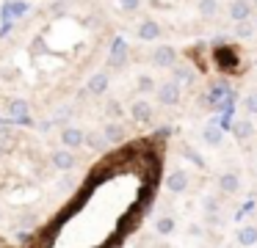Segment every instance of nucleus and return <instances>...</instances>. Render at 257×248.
Here are the masks:
<instances>
[{
	"mask_svg": "<svg viewBox=\"0 0 257 248\" xmlns=\"http://www.w3.org/2000/svg\"><path fill=\"white\" fill-rule=\"evenodd\" d=\"M155 94H158V102L166 105V108L177 105V102H180V97H183V91H180V86H177L174 80H163L161 86L155 88Z\"/></svg>",
	"mask_w": 257,
	"mask_h": 248,
	"instance_id": "1",
	"label": "nucleus"
},
{
	"mask_svg": "<svg viewBox=\"0 0 257 248\" xmlns=\"http://www.w3.org/2000/svg\"><path fill=\"white\" fill-rule=\"evenodd\" d=\"M188 185H191V176H188V171H185V168H174L172 174L166 176V190L174 193V196L185 193V190H188Z\"/></svg>",
	"mask_w": 257,
	"mask_h": 248,
	"instance_id": "2",
	"label": "nucleus"
},
{
	"mask_svg": "<svg viewBox=\"0 0 257 248\" xmlns=\"http://www.w3.org/2000/svg\"><path fill=\"white\" fill-rule=\"evenodd\" d=\"M152 64L161 66V69H172V66H177V50L169 47V44H161V47L152 53Z\"/></svg>",
	"mask_w": 257,
	"mask_h": 248,
	"instance_id": "3",
	"label": "nucleus"
},
{
	"mask_svg": "<svg viewBox=\"0 0 257 248\" xmlns=\"http://www.w3.org/2000/svg\"><path fill=\"white\" fill-rule=\"evenodd\" d=\"M229 20L238 25V22H249L251 20V3L249 0H232L229 3Z\"/></svg>",
	"mask_w": 257,
	"mask_h": 248,
	"instance_id": "4",
	"label": "nucleus"
},
{
	"mask_svg": "<svg viewBox=\"0 0 257 248\" xmlns=\"http://www.w3.org/2000/svg\"><path fill=\"white\" fill-rule=\"evenodd\" d=\"M218 190H221L224 196H235V193L240 190V176L235 174V171H224V174L218 176Z\"/></svg>",
	"mask_w": 257,
	"mask_h": 248,
	"instance_id": "5",
	"label": "nucleus"
},
{
	"mask_svg": "<svg viewBox=\"0 0 257 248\" xmlns=\"http://www.w3.org/2000/svg\"><path fill=\"white\" fill-rule=\"evenodd\" d=\"M130 116H133L139 124H147V121L152 119V105L147 102V99H136V102L130 105Z\"/></svg>",
	"mask_w": 257,
	"mask_h": 248,
	"instance_id": "6",
	"label": "nucleus"
},
{
	"mask_svg": "<svg viewBox=\"0 0 257 248\" xmlns=\"http://www.w3.org/2000/svg\"><path fill=\"white\" fill-rule=\"evenodd\" d=\"M235 242H238L240 248L257 245V226H240V229L235 231Z\"/></svg>",
	"mask_w": 257,
	"mask_h": 248,
	"instance_id": "7",
	"label": "nucleus"
},
{
	"mask_svg": "<svg viewBox=\"0 0 257 248\" xmlns=\"http://www.w3.org/2000/svg\"><path fill=\"white\" fill-rule=\"evenodd\" d=\"M53 165H56L58 171H72L75 165H78V157H75L69 149H61V152L53 154Z\"/></svg>",
	"mask_w": 257,
	"mask_h": 248,
	"instance_id": "8",
	"label": "nucleus"
},
{
	"mask_svg": "<svg viewBox=\"0 0 257 248\" xmlns=\"http://www.w3.org/2000/svg\"><path fill=\"white\" fill-rule=\"evenodd\" d=\"M83 138H86V132H80L78 127H64V132H61V143L69 149L83 146Z\"/></svg>",
	"mask_w": 257,
	"mask_h": 248,
	"instance_id": "9",
	"label": "nucleus"
},
{
	"mask_svg": "<svg viewBox=\"0 0 257 248\" xmlns=\"http://www.w3.org/2000/svg\"><path fill=\"white\" fill-rule=\"evenodd\" d=\"M158 36H161V25H158L155 20H144L139 25V39L141 42H155Z\"/></svg>",
	"mask_w": 257,
	"mask_h": 248,
	"instance_id": "10",
	"label": "nucleus"
},
{
	"mask_svg": "<svg viewBox=\"0 0 257 248\" xmlns=\"http://www.w3.org/2000/svg\"><path fill=\"white\" fill-rule=\"evenodd\" d=\"M102 135H105L108 143H122L124 141V127L119 124V121H108L105 130H102Z\"/></svg>",
	"mask_w": 257,
	"mask_h": 248,
	"instance_id": "11",
	"label": "nucleus"
},
{
	"mask_svg": "<svg viewBox=\"0 0 257 248\" xmlns=\"http://www.w3.org/2000/svg\"><path fill=\"white\" fill-rule=\"evenodd\" d=\"M124 61H127V44L122 42V39H116L111 47V66H124Z\"/></svg>",
	"mask_w": 257,
	"mask_h": 248,
	"instance_id": "12",
	"label": "nucleus"
},
{
	"mask_svg": "<svg viewBox=\"0 0 257 248\" xmlns=\"http://www.w3.org/2000/svg\"><path fill=\"white\" fill-rule=\"evenodd\" d=\"M216 55H218L216 64L221 66V69H232V66H238V53H232L229 47H218Z\"/></svg>",
	"mask_w": 257,
	"mask_h": 248,
	"instance_id": "13",
	"label": "nucleus"
},
{
	"mask_svg": "<svg viewBox=\"0 0 257 248\" xmlns=\"http://www.w3.org/2000/svg\"><path fill=\"white\" fill-rule=\"evenodd\" d=\"M202 138H205L207 146H221V141H224V130H221L218 124H207V127H205V132H202Z\"/></svg>",
	"mask_w": 257,
	"mask_h": 248,
	"instance_id": "14",
	"label": "nucleus"
},
{
	"mask_svg": "<svg viewBox=\"0 0 257 248\" xmlns=\"http://www.w3.org/2000/svg\"><path fill=\"white\" fill-rule=\"evenodd\" d=\"M251 132H254V124H251L249 119H238L232 124V135L238 138V141H246V138H251Z\"/></svg>",
	"mask_w": 257,
	"mask_h": 248,
	"instance_id": "15",
	"label": "nucleus"
},
{
	"mask_svg": "<svg viewBox=\"0 0 257 248\" xmlns=\"http://www.w3.org/2000/svg\"><path fill=\"white\" fill-rule=\"evenodd\" d=\"M196 11L202 14V20H213L218 14V0H199L196 3Z\"/></svg>",
	"mask_w": 257,
	"mask_h": 248,
	"instance_id": "16",
	"label": "nucleus"
},
{
	"mask_svg": "<svg viewBox=\"0 0 257 248\" xmlns=\"http://www.w3.org/2000/svg\"><path fill=\"white\" fill-rule=\"evenodd\" d=\"M174 226H177V223H174L172 215H161V218L155 220V231H158L161 237H169V234L174 231Z\"/></svg>",
	"mask_w": 257,
	"mask_h": 248,
	"instance_id": "17",
	"label": "nucleus"
},
{
	"mask_svg": "<svg viewBox=\"0 0 257 248\" xmlns=\"http://www.w3.org/2000/svg\"><path fill=\"white\" fill-rule=\"evenodd\" d=\"M105 88H108V75L105 72H97V75L89 80V91L91 94H102Z\"/></svg>",
	"mask_w": 257,
	"mask_h": 248,
	"instance_id": "18",
	"label": "nucleus"
},
{
	"mask_svg": "<svg viewBox=\"0 0 257 248\" xmlns=\"http://www.w3.org/2000/svg\"><path fill=\"white\" fill-rule=\"evenodd\" d=\"M83 143H86L89 149H102V146H108V141H105V135H102V132H86Z\"/></svg>",
	"mask_w": 257,
	"mask_h": 248,
	"instance_id": "19",
	"label": "nucleus"
},
{
	"mask_svg": "<svg viewBox=\"0 0 257 248\" xmlns=\"http://www.w3.org/2000/svg\"><path fill=\"white\" fill-rule=\"evenodd\" d=\"M172 72H174V83H191L194 80V72H191V66H172Z\"/></svg>",
	"mask_w": 257,
	"mask_h": 248,
	"instance_id": "20",
	"label": "nucleus"
},
{
	"mask_svg": "<svg viewBox=\"0 0 257 248\" xmlns=\"http://www.w3.org/2000/svg\"><path fill=\"white\" fill-rule=\"evenodd\" d=\"M251 33H254V25H251V22H238V25H235V36L238 39H251Z\"/></svg>",
	"mask_w": 257,
	"mask_h": 248,
	"instance_id": "21",
	"label": "nucleus"
},
{
	"mask_svg": "<svg viewBox=\"0 0 257 248\" xmlns=\"http://www.w3.org/2000/svg\"><path fill=\"white\" fill-rule=\"evenodd\" d=\"M155 88H158V86H155V80H152L150 75H141V77H139V91H141V94H150V91H155Z\"/></svg>",
	"mask_w": 257,
	"mask_h": 248,
	"instance_id": "22",
	"label": "nucleus"
},
{
	"mask_svg": "<svg viewBox=\"0 0 257 248\" xmlns=\"http://www.w3.org/2000/svg\"><path fill=\"white\" fill-rule=\"evenodd\" d=\"M243 108L249 110L251 116L257 113V91H251V94H246V99H243Z\"/></svg>",
	"mask_w": 257,
	"mask_h": 248,
	"instance_id": "23",
	"label": "nucleus"
},
{
	"mask_svg": "<svg viewBox=\"0 0 257 248\" xmlns=\"http://www.w3.org/2000/svg\"><path fill=\"white\" fill-rule=\"evenodd\" d=\"M12 113L17 116V119H23V116H28V108H25V102H20V99H17V102L12 105Z\"/></svg>",
	"mask_w": 257,
	"mask_h": 248,
	"instance_id": "24",
	"label": "nucleus"
},
{
	"mask_svg": "<svg viewBox=\"0 0 257 248\" xmlns=\"http://www.w3.org/2000/svg\"><path fill=\"white\" fill-rule=\"evenodd\" d=\"M185 157H188V160H194V163H196V165H199V168H205V160H202V157H199V154H196V152H194V149H185Z\"/></svg>",
	"mask_w": 257,
	"mask_h": 248,
	"instance_id": "25",
	"label": "nucleus"
},
{
	"mask_svg": "<svg viewBox=\"0 0 257 248\" xmlns=\"http://www.w3.org/2000/svg\"><path fill=\"white\" fill-rule=\"evenodd\" d=\"M119 6H122L124 11H136L141 6V0H119Z\"/></svg>",
	"mask_w": 257,
	"mask_h": 248,
	"instance_id": "26",
	"label": "nucleus"
},
{
	"mask_svg": "<svg viewBox=\"0 0 257 248\" xmlns=\"http://www.w3.org/2000/svg\"><path fill=\"white\" fill-rule=\"evenodd\" d=\"M188 234L191 237H202V226L199 223H188Z\"/></svg>",
	"mask_w": 257,
	"mask_h": 248,
	"instance_id": "27",
	"label": "nucleus"
},
{
	"mask_svg": "<svg viewBox=\"0 0 257 248\" xmlns=\"http://www.w3.org/2000/svg\"><path fill=\"white\" fill-rule=\"evenodd\" d=\"M50 9H53V11H64V9H67V3H64V0H56V3L50 6Z\"/></svg>",
	"mask_w": 257,
	"mask_h": 248,
	"instance_id": "28",
	"label": "nucleus"
},
{
	"mask_svg": "<svg viewBox=\"0 0 257 248\" xmlns=\"http://www.w3.org/2000/svg\"><path fill=\"white\" fill-rule=\"evenodd\" d=\"M20 223H23V226H31V223H34V215H23V218H20Z\"/></svg>",
	"mask_w": 257,
	"mask_h": 248,
	"instance_id": "29",
	"label": "nucleus"
},
{
	"mask_svg": "<svg viewBox=\"0 0 257 248\" xmlns=\"http://www.w3.org/2000/svg\"><path fill=\"white\" fill-rule=\"evenodd\" d=\"M108 113L116 116V113H119V105H116V102H111V105H108Z\"/></svg>",
	"mask_w": 257,
	"mask_h": 248,
	"instance_id": "30",
	"label": "nucleus"
},
{
	"mask_svg": "<svg viewBox=\"0 0 257 248\" xmlns=\"http://www.w3.org/2000/svg\"><path fill=\"white\" fill-rule=\"evenodd\" d=\"M0 152H3V146H0Z\"/></svg>",
	"mask_w": 257,
	"mask_h": 248,
	"instance_id": "31",
	"label": "nucleus"
}]
</instances>
